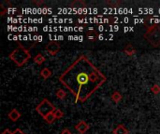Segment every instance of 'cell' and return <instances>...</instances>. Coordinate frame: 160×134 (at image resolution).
<instances>
[{
  "label": "cell",
  "instance_id": "obj_1",
  "mask_svg": "<svg viewBox=\"0 0 160 134\" xmlns=\"http://www.w3.org/2000/svg\"><path fill=\"white\" fill-rule=\"evenodd\" d=\"M59 81L75 97V104L86 102L107 81L105 75L85 55L78 57L59 76Z\"/></svg>",
  "mask_w": 160,
  "mask_h": 134
},
{
  "label": "cell",
  "instance_id": "obj_2",
  "mask_svg": "<svg viewBox=\"0 0 160 134\" xmlns=\"http://www.w3.org/2000/svg\"><path fill=\"white\" fill-rule=\"evenodd\" d=\"M8 58L18 66L22 67L31 58V53L28 49L23 48L22 46H19L17 49H15L9 55Z\"/></svg>",
  "mask_w": 160,
  "mask_h": 134
},
{
  "label": "cell",
  "instance_id": "obj_3",
  "mask_svg": "<svg viewBox=\"0 0 160 134\" xmlns=\"http://www.w3.org/2000/svg\"><path fill=\"white\" fill-rule=\"evenodd\" d=\"M143 37L150 43L154 48L160 47V26L154 24L148 28L146 33L143 35Z\"/></svg>",
  "mask_w": 160,
  "mask_h": 134
},
{
  "label": "cell",
  "instance_id": "obj_4",
  "mask_svg": "<svg viewBox=\"0 0 160 134\" xmlns=\"http://www.w3.org/2000/svg\"><path fill=\"white\" fill-rule=\"evenodd\" d=\"M55 106L48 100V99H43L38 105L36 107V111L44 118L47 115L53 113V111L55 110Z\"/></svg>",
  "mask_w": 160,
  "mask_h": 134
},
{
  "label": "cell",
  "instance_id": "obj_5",
  "mask_svg": "<svg viewBox=\"0 0 160 134\" xmlns=\"http://www.w3.org/2000/svg\"><path fill=\"white\" fill-rule=\"evenodd\" d=\"M45 49L51 56H55L60 50V45L56 41H50L46 45Z\"/></svg>",
  "mask_w": 160,
  "mask_h": 134
},
{
  "label": "cell",
  "instance_id": "obj_6",
  "mask_svg": "<svg viewBox=\"0 0 160 134\" xmlns=\"http://www.w3.org/2000/svg\"><path fill=\"white\" fill-rule=\"evenodd\" d=\"M76 131L80 134H84L88 130H89V125L84 121V120H81L76 126H75Z\"/></svg>",
  "mask_w": 160,
  "mask_h": 134
},
{
  "label": "cell",
  "instance_id": "obj_7",
  "mask_svg": "<svg viewBox=\"0 0 160 134\" xmlns=\"http://www.w3.org/2000/svg\"><path fill=\"white\" fill-rule=\"evenodd\" d=\"M8 118L12 121V122H16L20 118H21V113L17 110V109H12L8 114Z\"/></svg>",
  "mask_w": 160,
  "mask_h": 134
},
{
  "label": "cell",
  "instance_id": "obj_8",
  "mask_svg": "<svg viewBox=\"0 0 160 134\" xmlns=\"http://www.w3.org/2000/svg\"><path fill=\"white\" fill-rule=\"evenodd\" d=\"M124 52L128 55V56H133L134 54H136L137 50L136 49L131 45V44H128L126 46V48L124 49Z\"/></svg>",
  "mask_w": 160,
  "mask_h": 134
},
{
  "label": "cell",
  "instance_id": "obj_9",
  "mask_svg": "<svg viewBox=\"0 0 160 134\" xmlns=\"http://www.w3.org/2000/svg\"><path fill=\"white\" fill-rule=\"evenodd\" d=\"M112 133L113 134H128V131L127 130V128L124 126V125H122V124H120V125H118L113 131H112Z\"/></svg>",
  "mask_w": 160,
  "mask_h": 134
},
{
  "label": "cell",
  "instance_id": "obj_10",
  "mask_svg": "<svg viewBox=\"0 0 160 134\" xmlns=\"http://www.w3.org/2000/svg\"><path fill=\"white\" fill-rule=\"evenodd\" d=\"M86 35L88 37L89 40H92V41H95L98 39V32L94 29H89V31L86 33Z\"/></svg>",
  "mask_w": 160,
  "mask_h": 134
},
{
  "label": "cell",
  "instance_id": "obj_11",
  "mask_svg": "<svg viewBox=\"0 0 160 134\" xmlns=\"http://www.w3.org/2000/svg\"><path fill=\"white\" fill-rule=\"evenodd\" d=\"M51 76H52V71L48 67H45L40 71V76L44 79H48Z\"/></svg>",
  "mask_w": 160,
  "mask_h": 134
},
{
  "label": "cell",
  "instance_id": "obj_12",
  "mask_svg": "<svg viewBox=\"0 0 160 134\" xmlns=\"http://www.w3.org/2000/svg\"><path fill=\"white\" fill-rule=\"evenodd\" d=\"M34 62H35V63H37V64L40 65V64H42V63L45 62V57H44L41 53H38V55H36V56H35V58H34Z\"/></svg>",
  "mask_w": 160,
  "mask_h": 134
},
{
  "label": "cell",
  "instance_id": "obj_13",
  "mask_svg": "<svg viewBox=\"0 0 160 134\" xmlns=\"http://www.w3.org/2000/svg\"><path fill=\"white\" fill-rule=\"evenodd\" d=\"M112 100L114 102V103H119L121 100H122V94L119 92V91H114L112 95Z\"/></svg>",
  "mask_w": 160,
  "mask_h": 134
},
{
  "label": "cell",
  "instance_id": "obj_14",
  "mask_svg": "<svg viewBox=\"0 0 160 134\" xmlns=\"http://www.w3.org/2000/svg\"><path fill=\"white\" fill-rule=\"evenodd\" d=\"M44 119H45V121L48 123V124H52V123H53L54 121H55V117H54V115H53V113H51V114H49V115H47L45 118H44Z\"/></svg>",
  "mask_w": 160,
  "mask_h": 134
},
{
  "label": "cell",
  "instance_id": "obj_15",
  "mask_svg": "<svg viewBox=\"0 0 160 134\" xmlns=\"http://www.w3.org/2000/svg\"><path fill=\"white\" fill-rule=\"evenodd\" d=\"M55 95H56V97H57V99H59V100H64L65 98H66V96H67V93H66V91L64 90H58L57 91H56V93H55Z\"/></svg>",
  "mask_w": 160,
  "mask_h": 134
},
{
  "label": "cell",
  "instance_id": "obj_16",
  "mask_svg": "<svg viewBox=\"0 0 160 134\" xmlns=\"http://www.w3.org/2000/svg\"><path fill=\"white\" fill-rule=\"evenodd\" d=\"M53 115H54V117H55L56 119H60V118H62L64 117V112L61 111L60 109H57V108H56V109L53 111Z\"/></svg>",
  "mask_w": 160,
  "mask_h": 134
},
{
  "label": "cell",
  "instance_id": "obj_17",
  "mask_svg": "<svg viewBox=\"0 0 160 134\" xmlns=\"http://www.w3.org/2000/svg\"><path fill=\"white\" fill-rule=\"evenodd\" d=\"M151 91H152L154 94H156V95L159 94L160 93V86L159 85H158V84H155V85H153V86H152V88H151Z\"/></svg>",
  "mask_w": 160,
  "mask_h": 134
},
{
  "label": "cell",
  "instance_id": "obj_18",
  "mask_svg": "<svg viewBox=\"0 0 160 134\" xmlns=\"http://www.w3.org/2000/svg\"><path fill=\"white\" fill-rule=\"evenodd\" d=\"M107 4H108V5H111L112 7H118V6H120V5H121V3H120V2H113V1H112V2L108 1V2H107Z\"/></svg>",
  "mask_w": 160,
  "mask_h": 134
},
{
  "label": "cell",
  "instance_id": "obj_19",
  "mask_svg": "<svg viewBox=\"0 0 160 134\" xmlns=\"http://www.w3.org/2000/svg\"><path fill=\"white\" fill-rule=\"evenodd\" d=\"M12 134H25L22 130H20V129H16L14 132H12Z\"/></svg>",
  "mask_w": 160,
  "mask_h": 134
},
{
  "label": "cell",
  "instance_id": "obj_20",
  "mask_svg": "<svg viewBox=\"0 0 160 134\" xmlns=\"http://www.w3.org/2000/svg\"><path fill=\"white\" fill-rule=\"evenodd\" d=\"M61 134H72V133H71V132H70L68 129H64V130L61 132Z\"/></svg>",
  "mask_w": 160,
  "mask_h": 134
},
{
  "label": "cell",
  "instance_id": "obj_21",
  "mask_svg": "<svg viewBox=\"0 0 160 134\" xmlns=\"http://www.w3.org/2000/svg\"><path fill=\"white\" fill-rule=\"evenodd\" d=\"M1 134H12V132L10 130H8V129H6Z\"/></svg>",
  "mask_w": 160,
  "mask_h": 134
}]
</instances>
